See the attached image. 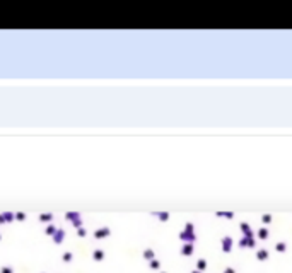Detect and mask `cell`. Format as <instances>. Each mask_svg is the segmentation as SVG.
Segmentation results:
<instances>
[{
  "label": "cell",
  "mask_w": 292,
  "mask_h": 273,
  "mask_svg": "<svg viewBox=\"0 0 292 273\" xmlns=\"http://www.w3.org/2000/svg\"><path fill=\"white\" fill-rule=\"evenodd\" d=\"M193 231H195L193 224H191V222H188V224H186V229L180 234V237L184 239V241H195V232H193Z\"/></svg>",
  "instance_id": "1"
},
{
  "label": "cell",
  "mask_w": 292,
  "mask_h": 273,
  "mask_svg": "<svg viewBox=\"0 0 292 273\" xmlns=\"http://www.w3.org/2000/svg\"><path fill=\"white\" fill-rule=\"evenodd\" d=\"M275 249H277V251H285V244H284V242H278V244L275 246Z\"/></svg>",
  "instance_id": "10"
},
{
  "label": "cell",
  "mask_w": 292,
  "mask_h": 273,
  "mask_svg": "<svg viewBox=\"0 0 292 273\" xmlns=\"http://www.w3.org/2000/svg\"><path fill=\"white\" fill-rule=\"evenodd\" d=\"M258 258H260V259H267V258H268V251H267V249H260V251H258Z\"/></svg>",
  "instance_id": "8"
},
{
  "label": "cell",
  "mask_w": 292,
  "mask_h": 273,
  "mask_svg": "<svg viewBox=\"0 0 292 273\" xmlns=\"http://www.w3.org/2000/svg\"><path fill=\"white\" fill-rule=\"evenodd\" d=\"M261 222L268 225V224L272 222V215H270V213H263V215H261Z\"/></svg>",
  "instance_id": "6"
},
{
  "label": "cell",
  "mask_w": 292,
  "mask_h": 273,
  "mask_svg": "<svg viewBox=\"0 0 292 273\" xmlns=\"http://www.w3.org/2000/svg\"><path fill=\"white\" fill-rule=\"evenodd\" d=\"M231 248H232V239H231L229 236L222 237V249L229 253V251H231Z\"/></svg>",
  "instance_id": "3"
},
{
  "label": "cell",
  "mask_w": 292,
  "mask_h": 273,
  "mask_svg": "<svg viewBox=\"0 0 292 273\" xmlns=\"http://www.w3.org/2000/svg\"><path fill=\"white\" fill-rule=\"evenodd\" d=\"M268 236H270V232H268L267 227H261V229L258 231V237H260V239H268Z\"/></svg>",
  "instance_id": "5"
},
{
  "label": "cell",
  "mask_w": 292,
  "mask_h": 273,
  "mask_svg": "<svg viewBox=\"0 0 292 273\" xmlns=\"http://www.w3.org/2000/svg\"><path fill=\"white\" fill-rule=\"evenodd\" d=\"M215 215L217 217H224L227 220H232L234 218V212H215Z\"/></svg>",
  "instance_id": "4"
},
{
  "label": "cell",
  "mask_w": 292,
  "mask_h": 273,
  "mask_svg": "<svg viewBox=\"0 0 292 273\" xmlns=\"http://www.w3.org/2000/svg\"><path fill=\"white\" fill-rule=\"evenodd\" d=\"M191 251H193V246H191V244H186V246L183 248V253H186V255H190Z\"/></svg>",
  "instance_id": "9"
},
{
  "label": "cell",
  "mask_w": 292,
  "mask_h": 273,
  "mask_svg": "<svg viewBox=\"0 0 292 273\" xmlns=\"http://www.w3.org/2000/svg\"><path fill=\"white\" fill-rule=\"evenodd\" d=\"M157 217H159V220H162V222H166L167 218H169V213L167 212H159V213H156Z\"/></svg>",
  "instance_id": "7"
},
{
  "label": "cell",
  "mask_w": 292,
  "mask_h": 273,
  "mask_svg": "<svg viewBox=\"0 0 292 273\" xmlns=\"http://www.w3.org/2000/svg\"><path fill=\"white\" fill-rule=\"evenodd\" d=\"M239 227H241V231H243V234H244L246 239H253V231H251V227H250L248 222H241Z\"/></svg>",
  "instance_id": "2"
}]
</instances>
